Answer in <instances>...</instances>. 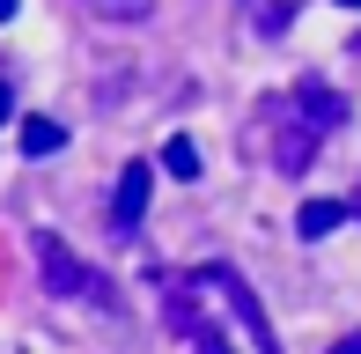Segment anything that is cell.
<instances>
[{"label":"cell","mask_w":361,"mask_h":354,"mask_svg":"<svg viewBox=\"0 0 361 354\" xmlns=\"http://www.w3.org/2000/svg\"><path fill=\"white\" fill-rule=\"evenodd\" d=\"M354 207H361V200H354Z\"/></svg>","instance_id":"cell-15"},{"label":"cell","mask_w":361,"mask_h":354,"mask_svg":"<svg viewBox=\"0 0 361 354\" xmlns=\"http://www.w3.org/2000/svg\"><path fill=\"white\" fill-rule=\"evenodd\" d=\"M147 200H155V163H126L118 185H111V236H133Z\"/></svg>","instance_id":"cell-4"},{"label":"cell","mask_w":361,"mask_h":354,"mask_svg":"<svg viewBox=\"0 0 361 354\" xmlns=\"http://www.w3.org/2000/svg\"><path fill=\"white\" fill-rule=\"evenodd\" d=\"M200 281H214V288H221V295H228V310H236V317H243V332H251V340H258V354H281V340H273V325H266V303H258V295H251V281H243V273H236V266H207V273H200Z\"/></svg>","instance_id":"cell-3"},{"label":"cell","mask_w":361,"mask_h":354,"mask_svg":"<svg viewBox=\"0 0 361 354\" xmlns=\"http://www.w3.org/2000/svg\"><path fill=\"white\" fill-rule=\"evenodd\" d=\"M332 354H361V332H347V340H339V347H332Z\"/></svg>","instance_id":"cell-11"},{"label":"cell","mask_w":361,"mask_h":354,"mask_svg":"<svg viewBox=\"0 0 361 354\" xmlns=\"http://www.w3.org/2000/svg\"><path fill=\"white\" fill-rule=\"evenodd\" d=\"M81 8H89L96 23H147V15H155V0H81Z\"/></svg>","instance_id":"cell-8"},{"label":"cell","mask_w":361,"mask_h":354,"mask_svg":"<svg viewBox=\"0 0 361 354\" xmlns=\"http://www.w3.org/2000/svg\"><path fill=\"white\" fill-rule=\"evenodd\" d=\"M339 118H347L339 89H332V82H317V74H302V82H295V96L281 104V170H288V177H302V170H310V155H317V140L332 133Z\"/></svg>","instance_id":"cell-1"},{"label":"cell","mask_w":361,"mask_h":354,"mask_svg":"<svg viewBox=\"0 0 361 354\" xmlns=\"http://www.w3.org/2000/svg\"><path fill=\"white\" fill-rule=\"evenodd\" d=\"M59 148H67V126L59 118H23V155L44 163V155H59Z\"/></svg>","instance_id":"cell-6"},{"label":"cell","mask_w":361,"mask_h":354,"mask_svg":"<svg viewBox=\"0 0 361 354\" xmlns=\"http://www.w3.org/2000/svg\"><path fill=\"white\" fill-rule=\"evenodd\" d=\"M37 273H44V295H59V303H96L104 295L96 266L81 259L67 236H37Z\"/></svg>","instance_id":"cell-2"},{"label":"cell","mask_w":361,"mask_h":354,"mask_svg":"<svg viewBox=\"0 0 361 354\" xmlns=\"http://www.w3.org/2000/svg\"><path fill=\"white\" fill-rule=\"evenodd\" d=\"M192 354H236V347H228V332H214V325H200V332H192Z\"/></svg>","instance_id":"cell-10"},{"label":"cell","mask_w":361,"mask_h":354,"mask_svg":"<svg viewBox=\"0 0 361 354\" xmlns=\"http://www.w3.org/2000/svg\"><path fill=\"white\" fill-rule=\"evenodd\" d=\"M339 8H361V0H339Z\"/></svg>","instance_id":"cell-14"},{"label":"cell","mask_w":361,"mask_h":354,"mask_svg":"<svg viewBox=\"0 0 361 354\" xmlns=\"http://www.w3.org/2000/svg\"><path fill=\"white\" fill-rule=\"evenodd\" d=\"M8 111H15V96H8V82H0V126H8Z\"/></svg>","instance_id":"cell-12"},{"label":"cell","mask_w":361,"mask_h":354,"mask_svg":"<svg viewBox=\"0 0 361 354\" xmlns=\"http://www.w3.org/2000/svg\"><path fill=\"white\" fill-rule=\"evenodd\" d=\"M15 8H23V0H0V23H8V15H15Z\"/></svg>","instance_id":"cell-13"},{"label":"cell","mask_w":361,"mask_h":354,"mask_svg":"<svg viewBox=\"0 0 361 354\" xmlns=\"http://www.w3.org/2000/svg\"><path fill=\"white\" fill-rule=\"evenodd\" d=\"M347 214H354V200H310L302 214H295V236H310V244H317V236H332Z\"/></svg>","instance_id":"cell-5"},{"label":"cell","mask_w":361,"mask_h":354,"mask_svg":"<svg viewBox=\"0 0 361 354\" xmlns=\"http://www.w3.org/2000/svg\"><path fill=\"white\" fill-rule=\"evenodd\" d=\"M162 170H170L177 185H200V148H192L185 133H170V140H162Z\"/></svg>","instance_id":"cell-7"},{"label":"cell","mask_w":361,"mask_h":354,"mask_svg":"<svg viewBox=\"0 0 361 354\" xmlns=\"http://www.w3.org/2000/svg\"><path fill=\"white\" fill-rule=\"evenodd\" d=\"M162 317H170V325L185 332V340H192V332L207 325V317H200V303H192V288H170V303H162Z\"/></svg>","instance_id":"cell-9"}]
</instances>
